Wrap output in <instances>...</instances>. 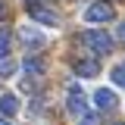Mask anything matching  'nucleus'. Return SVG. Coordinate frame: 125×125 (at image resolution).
<instances>
[{"instance_id": "nucleus-6", "label": "nucleus", "mask_w": 125, "mask_h": 125, "mask_svg": "<svg viewBox=\"0 0 125 125\" xmlns=\"http://www.w3.org/2000/svg\"><path fill=\"white\" fill-rule=\"evenodd\" d=\"M0 113H3V116H16V113H19V97H16V94H3V97H0Z\"/></svg>"}, {"instance_id": "nucleus-14", "label": "nucleus", "mask_w": 125, "mask_h": 125, "mask_svg": "<svg viewBox=\"0 0 125 125\" xmlns=\"http://www.w3.org/2000/svg\"><path fill=\"white\" fill-rule=\"evenodd\" d=\"M119 41H122V44H125V22H122V25H119Z\"/></svg>"}, {"instance_id": "nucleus-13", "label": "nucleus", "mask_w": 125, "mask_h": 125, "mask_svg": "<svg viewBox=\"0 0 125 125\" xmlns=\"http://www.w3.org/2000/svg\"><path fill=\"white\" fill-rule=\"evenodd\" d=\"M78 119H81V125H100V119L91 116V113H84V116H78Z\"/></svg>"}, {"instance_id": "nucleus-9", "label": "nucleus", "mask_w": 125, "mask_h": 125, "mask_svg": "<svg viewBox=\"0 0 125 125\" xmlns=\"http://www.w3.org/2000/svg\"><path fill=\"white\" fill-rule=\"evenodd\" d=\"M16 69H19V62H16L13 56H0V78H6V75H13Z\"/></svg>"}, {"instance_id": "nucleus-12", "label": "nucleus", "mask_w": 125, "mask_h": 125, "mask_svg": "<svg viewBox=\"0 0 125 125\" xmlns=\"http://www.w3.org/2000/svg\"><path fill=\"white\" fill-rule=\"evenodd\" d=\"M25 69H28V72H44V66L38 60H25Z\"/></svg>"}, {"instance_id": "nucleus-11", "label": "nucleus", "mask_w": 125, "mask_h": 125, "mask_svg": "<svg viewBox=\"0 0 125 125\" xmlns=\"http://www.w3.org/2000/svg\"><path fill=\"white\" fill-rule=\"evenodd\" d=\"M113 81H116L119 88H125V66L122 69H113Z\"/></svg>"}, {"instance_id": "nucleus-4", "label": "nucleus", "mask_w": 125, "mask_h": 125, "mask_svg": "<svg viewBox=\"0 0 125 125\" xmlns=\"http://www.w3.org/2000/svg\"><path fill=\"white\" fill-rule=\"evenodd\" d=\"M94 106L103 109V113H109V109L119 106V97L109 91V88H97V91H94Z\"/></svg>"}, {"instance_id": "nucleus-1", "label": "nucleus", "mask_w": 125, "mask_h": 125, "mask_svg": "<svg viewBox=\"0 0 125 125\" xmlns=\"http://www.w3.org/2000/svg\"><path fill=\"white\" fill-rule=\"evenodd\" d=\"M81 41L91 47L97 56H106L109 50H113V38H109L106 31H84V34H81Z\"/></svg>"}, {"instance_id": "nucleus-5", "label": "nucleus", "mask_w": 125, "mask_h": 125, "mask_svg": "<svg viewBox=\"0 0 125 125\" xmlns=\"http://www.w3.org/2000/svg\"><path fill=\"white\" fill-rule=\"evenodd\" d=\"M72 69H75V75H81V78H94L97 72H100L97 60H75V62H72Z\"/></svg>"}, {"instance_id": "nucleus-18", "label": "nucleus", "mask_w": 125, "mask_h": 125, "mask_svg": "<svg viewBox=\"0 0 125 125\" xmlns=\"http://www.w3.org/2000/svg\"><path fill=\"white\" fill-rule=\"evenodd\" d=\"M116 125H119V122H116Z\"/></svg>"}, {"instance_id": "nucleus-17", "label": "nucleus", "mask_w": 125, "mask_h": 125, "mask_svg": "<svg viewBox=\"0 0 125 125\" xmlns=\"http://www.w3.org/2000/svg\"><path fill=\"white\" fill-rule=\"evenodd\" d=\"M28 3H34V0H28Z\"/></svg>"}, {"instance_id": "nucleus-7", "label": "nucleus", "mask_w": 125, "mask_h": 125, "mask_svg": "<svg viewBox=\"0 0 125 125\" xmlns=\"http://www.w3.org/2000/svg\"><path fill=\"white\" fill-rule=\"evenodd\" d=\"M28 13H31V19H38V22H47V25H56V22H60V16H56V13H50V10H41V6H28Z\"/></svg>"}, {"instance_id": "nucleus-16", "label": "nucleus", "mask_w": 125, "mask_h": 125, "mask_svg": "<svg viewBox=\"0 0 125 125\" xmlns=\"http://www.w3.org/2000/svg\"><path fill=\"white\" fill-rule=\"evenodd\" d=\"M0 125H10V122H6V119H3V116H0Z\"/></svg>"}, {"instance_id": "nucleus-2", "label": "nucleus", "mask_w": 125, "mask_h": 125, "mask_svg": "<svg viewBox=\"0 0 125 125\" xmlns=\"http://www.w3.org/2000/svg\"><path fill=\"white\" fill-rule=\"evenodd\" d=\"M66 106H69V113H75V116H84L88 97H84V91H81L78 84H69V91H66Z\"/></svg>"}, {"instance_id": "nucleus-3", "label": "nucleus", "mask_w": 125, "mask_h": 125, "mask_svg": "<svg viewBox=\"0 0 125 125\" xmlns=\"http://www.w3.org/2000/svg\"><path fill=\"white\" fill-rule=\"evenodd\" d=\"M113 6L109 3H91L88 10H84V22H109L113 19Z\"/></svg>"}, {"instance_id": "nucleus-10", "label": "nucleus", "mask_w": 125, "mask_h": 125, "mask_svg": "<svg viewBox=\"0 0 125 125\" xmlns=\"http://www.w3.org/2000/svg\"><path fill=\"white\" fill-rule=\"evenodd\" d=\"M10 50V31H0V56H6Z\"/></svg>"}, {"instance_id": "nucleus-15", "label": "nucleus", "mask_w": 125, "mask_h": 125, "mask_svg": "<svg viewBox=\"0 0 125 125\" xmlns=\"http://www.w3.org/2000/svg\"><path fill=\"white\" fill-rule=\"evenodd\" d=\"M0 16H6V10H3V3H0Z\"/></svg>"}, {"instance_id": "nucleus-8", "label": "nucleus", "mask_w": 125, "mask_h": 125, "mask_svg": "<svg viewBox=\"0 0 125 125\" xmlns=\"http://www.w3.org/2000/svg\"><path fill=\"white\" fill-rule=\"evenodd\" d=\"M19 38L25 41V44H44V34L34 28H19Z\"/></svg>"}]
</instances>
